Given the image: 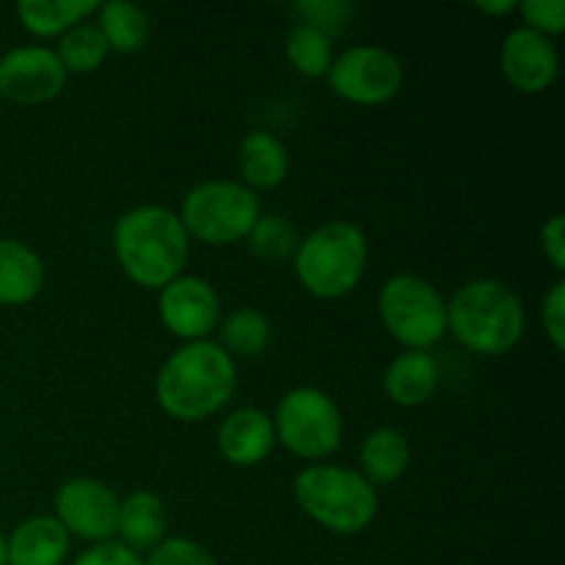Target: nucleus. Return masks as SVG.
Listing matches in <instances>:
<instances>
[{
	"label": "nucleus",
	"mask_w": 565,
	"mask_h": 565,
	"mask_svg": "<svg viewBox=\"0 0 565 565\" xmlns=\"http://www.w3.org/2000/svg\"><path fill=\"white\" fill-rule=\"evenodd\" d=\"M0 565H6V539L0 535Z\"/></svg>",
	"instance_id": "nucleus-34"
},
{
	"label": "nucleus",
	"mask_w": 565,
	"mask_h": 565,
	"mask_svg": "<svg viewBox=\"0 0 565 565\" xmlns=\"http://www.w3.org/2000/svg\"><path fill=\"white\" fill-rule=\"evenodd\" d=\"M237 169H241L246 188L268 191L285 182L290 171V154L287 147L268 130H252L237 149Z\"/></svg>",
	"instance_id": "nucleus-19"
},
{
	"label": "nucleus",
	"mask_w": 565,
	"mask_h": 565,
	"mask_svg": "<svg viewBox=\"0 0 565 565\" xmlns=\"http://www.w3.org/2000/svg\"><path fill=\"white\" fill-rule=\"evenodd\" d=\"M158 312L171 334L185 342H202L218 326L221 301L210 281L199 276H177L160 290Z\"/></svg>",
	"instance_id": "nucleus-12"
},
{
	"label": "nucleus",
	"mask_w": 565,
	"mask_h": 565,
	"mask_svg": "<svg viewBox=\"0 0 565 565\" xmlns=\"http://www.w3.org/2000/svg\"><path fill=\"white\" fill-rule=\"evenodd\" d=\"M237 390L235 359L215 342H185L158 373L154 395L169 417L196 423L232 401Z\"/></svg>",
	"instance_id": "nucleus-1"
},
{
	"label": "nucleus",
	"mask_w": 565,
	"mask_h": 565,
	"mask_svg": "<svg viewBox=\"0 0 565 565\" xmlns=\"http://www.w3.org/2000/svg\"><path fill=\"white\" fill-rule=\"evenodd\" d=\"M274 445V417L263 408H237L218 428V450L232 467H257L270 456Z\"/></svg>",
	"instance_id": "nucleus-14"
},
{
	"label": "nucleus",
	"mask_w": 565,
	"mask_h": 565,
	"mask_svg": "<svg viewBox=\"0 0 565 565\" xmlns=\"http://www.w3.org/2000/svg\"><path fill=\"white\" fill-rule=\"evenodd\" d=\"M99 33L108 42V50L116 53H138L149 39V17L147 11L130 0H108L97 6Z\"/></svg>",
	"instance_id": "nucleus-21"
},
{
	"label": "nucleus",
	"mask_w": 565,
	"mask_h": 565,
	"mask_svg": "<svg viewBox=\"0 0 565 565\" xmlns=\"http://www.w3.org/2000/svg\"><path fill=\"white\" fill-rule=\"evenodd\" d=\"M143 565H218L213 552L191 539H166L149 552Z\"/></svg>",
	"instance_id": "nucleus-28"
},
{
	"label": "nucleus",
	"mask_w": 565,
	"mask_h": 565,
	"mask_svg": "<svg viewBox=\"0 0 565 565\" xmlns=\"http://www.w3.org/2000/svg\"><path fill=\"white\" fill-rule=\"evenodd\" d=\"M475 9L483 11V14L505 17V14H513V11H519V3L516 0H478Z\"/></svg>",
	"instance_id": "nucleus-33"
},
{
	"label": "nucleus",
	"mask_w": 565,
	"mask_h": 565,
	"mask_svg": "<svg viewBox=\"0 0 565 565\" xmlns=\"http://www.w3.org/2000/svg\"><path fill=\"white\" fill-rule=\"evenodd\" d=\"M292 494L312 522L337 535L362 533L379 513V491L356 469L307 467L292 483Z\"/></svg>",
	"instance_id": "nucleus-4"
},
{
	"label": "nucleus",
	"mask_w": 565,
	"mask_h": 565,
	"mask_svg": "<svg viewBox=\"0 0 565 565\" xmlns=\"http://www.w3.org/2000/svg\"><path fill=\"white\" fill-rule=\"evenodd\" d=\"M274 428L285 450L307 461H320L340 447L345 425L329 392L318 386H296L276 406Z\"/></svg>",
	"instance_id": "nucleus-8"
},
{
	"label": "nucleus",
	"mask_w": 565,
	"mask_h": 565,
	"mask_svg": "<svg viewBox=\"0 0 565 565\" xmlns=\"http://www.w3.org/2000/svg\"><path fill=\"white\" fill-rule=\"evenodd\" d=\"M329 83L337 97L353 105H384L403 86V66L390 50L359 44L331 61Z\"/></svg>",
	"instance_id": "nucleus-9"
},
{
	"label": "nucleus",
	"mask_w": 565,
	"mask_h": 565,
	"mask_svg": "<svg viewBox=\"0 0 565 565\" xmlns=\"http://www.w3.org/2000/svg\"><path fill=\"white\" fill-rule=\"evenodd\" d=\"M66 72L55 50L42 44L14 47L0 58V99L17 105H42L58 97Z\"/></svg>",
	"instance_id": "nucleus-11"
},
{
	"label": "nucleus",
	"mask_w": 565,
	"mask_h": 565,
	"mask_svg": "<svg viewBox=\"0 0 565 565\" xmlns=\"http://www.w3.org/2000/svg\"><path fill=\"white\" fill-rule=\"evenodd\" d=\"M248 252L268 265L287 263L298 252V232L285 215H259L246 235Z\"/></svg>",
	"instance_id": "nucleus-25"
},
{
	"label": "nucleus",
	"mask_w": 565,
	"mask_h": 565,
	"mask_svg": "<svg viewBox=\"0 0 565 565\" xmlns=\"http://www.w3.org/2000/svg\"><path fill=\"white\" fill-rule=\"evenodd\" d=\"M108 42H105V36L99 33V28L94 25V22H77L75 28H70V31L61 36L58 50H55L66 75H70V72H75V75H88V72L99 70L103 61L108 58Z\"/></svg>",
	"instance_id": "nucleus-24"
},
{
	"label": "nucleus",
	"mask_w": 565,
	"mask_h": 565,
	"mask_svg": "<svg viewBox=\"0 0 565 565\" xmlns=\"http://www.w3.org/2000/svg\"><path fill=\"white\" fill-rule=\"evenodd\" d=\"M367 235L351 221H326L309 232L296 252V276L315 298L334 301L362 281L367 268Z\"/></svg>",
	"instance_id": "nucleus-5"
},
{
	"label": "nucleus",
	"mask_w": 565,
	"mask_h": 565,
	"mask_svg": "<svg viewBox=\"0 0 565 565\" xmlns=\"http://www.w3.org/2000/svg\"><path fill=\"white\" fill-rule=\"evenodd\" d=\"M412 461V445L397 428H375L359 447L362 475L373 486H390L406 475Z\"/></svg>",
	"instance_id": "nucleus-20"
},
{
	"label": "nucleus",
	"mask_w": 565,
	"mask_h": 565,
	"mask_svg": "<svg viewBox=\"0 0 565 565\" xmlns=\"http://www.w3.org/2000/svg\"><path fill=\"white\" fill-rule=\"evenodd\" d=\"M287 61L292 64V70L307 77L329 75L331 61H334L331 39L315 31V28L298 22L290 31V36H287Z\"/></svg>",
	"instance_id": "nucleus-26"
},
{
	"label": "nucleus",
	"mask_w": 565,
	"mask_h": 565,
	"mask_svg": "<svg viewBox=\"0 0 565 565\" xmlns=\"http://www.w3.org/2000/svg\"><path fill=\"white\" fill-rule=\"evenodd\" d=\"M524 323L522 298L497 279L467 281L447 303V331L480 356L511 353L522 342Z\"/></svg>",
	"instance_id": "nucleus-3"
},
{
	"label": "nucleus",
	"mask_w": 565,
	"mask_h": 565,
	"mask_svg": "<svg viewBox=\"0 0 565 565\" xmlns=\"http://www.w3.org/2000/svg\"><path fill=\"white\" fill-rule=\"evenodd\" d=\"M524 22L530 31L541 33V36H557L565 31V0H524L519 3Z\"/></svg>",
	"instance_id": "nucleus-29"
},
{
	"label": "nucleus",
	"mask_w": 565,
	"mask_h": 565,
	"mask_svg": "<svg viewBox=\"0 0 565 565\" xmlns=\"http://www.w3.org/2000/svg\"><path fill=\"white\" fill-rule=\"evenodd\" d=\"M114 252L121 270L136 285L163 290L169 281L182 276L191 257V237L180 215L158 204H147L116 221Z\"/></svg>",
	"instance_id": "nucleus-2"
},
{
	"label": "nucleus",
	"mask_w": 565,
	"mask_h": 565,
	"mask_svg": "<svg viewBox=\"0 0 565 565\" xmlns=\"http://www.w3.org/2000/svg\"><path fill=\"white\" fill-rule=\"evenodd\" d=\"M97 6L94 0H22L17 3V17L33 36H64L77 22H86Z\"/></svg>",
	"instance_id": "nucleus-22"
},
{
	"label": "nucleus",
	"mask_w": 565,
	"mask_h": 565,
	"mask_svg": "<svg viewBox=\"0 0 565 565\" xmlns=\"http://www.w3.org/2000/svg\"><path fill=\"white\" fill-rule=\"evenodd\" d=\"M116 533L121 535V544L127 550L152 552L160 541H166L169 533V511L166 502L152 491H136L119 502V522H116Z\"/></svg>",
	"instance_id": "nucleus-16"
},
{
	"label": "nucleus",
	"mask_w": 565,
	"mask_h": 565,
	"mask_svg": "<svg viewBox=\"0 0 565 565\" xmlns=\"http://www.w3.org/2000/svg\"><path fill=\"white\" fill-rule=\"evenodd\" d=\"M257 218V193L232 180L202 182L182 199L180 210V221L188 237H196L210 246H230V243L246 241Z\"/></svg>",
	"instance_id": "nucleus-7"
},
{
	"label": "nucleus",
	"mask_w": 565,
	"mask_h": 565,
	"mask_svg": "<svg viewBox=\"0 0 565 565\" xmlns=\"http://www.w3.org/2000/svg\"><path fill=\"white\" fill-rule=\"evenodd\" d=\"M296 11L301 14L303 25L334 39L337 33L345 31L356 6L348 3V0H301V3H296Z\"/></svg>",
	"instance_id": "nucleus-27"
},
{
	"label": "nucleus",
	"mask_w": 565,
	"mask_h": 565,
	"mask_svg": "<svg viewBox=\"0 0 565 565\" xmlns=\"http://www.w3.org/2000/svg\"><path fill=\"white\" fill-rule=\"evenodd\" d=\"M44 263L28 243L0 241V303L22 307L42 292Z\"/></svg>",
	"instance_id": "nucleus-18"
},
{
	"label": "nucleus",
	"mask_w": 565,
	"mask_h": 565,
	"mask_svg": "<svg viewBox=\"0 0 565 565\" xmlns=\"http://www.w3.org/2000/svg\"><path fill=\"white\" fill-rule=\"evenodd\" d=\"M502 75L508 77L516 92L541 94L557 81L561 70V55L552 39L530 31V28H516L505 36L500 53Z\"/></svg>",
	"instance_id": "nucleus-13"
},
{
	"label": "nucleus",
	"mask_w": 565,
	"mask_h": 565,
	"mask_svg": "<svg viewBox=\"0 0 565 565\" xmlns=\"http://www.w3.org/2000/svg\"><path fill=\"white\" fill-rule=\"evenodd\" d=\"M270 337H274V326H270L268 315L252 307L235 309L221 326V340H224L221 348L230 356H259L270 345Z\"/></svg>",
	"instance_id": "nucleus-23"
},
{
	"label": "nucleus",
	"mask_w": 565,
	"mask_h": 565,
	"mask_svg": "<svg viewBox=\"0 0 565 565\" xmlns=\"http://www.w3.org/2000/svg\"><path fill=\"white\" fill-rule=\"evenodd\" d=\"M70 552V533L55 516L25 519L6 541V565H61Z\"/></svg>",
	"instance_id": "nucleus-15"
},
{
	"label": "nucleus",
	"mask_w": 565,
	"mask_h": 565,
	"mask_svg": "<svg viewBox=\"0 0 565 565\" xmlns=\"http://www.w3.org/2000/svg\"><path fill=\"white\" fill-rule=\"evenodd\" d=\"M439 386V364L428 351H403L384 373V392L403 408L423 406Z\"/></svg>",
	"instance_id": "nucleus-17"
},
{
	"label": "nucleus",
	"mask_w": 565,
	"mask_h": 565,
	"mask_svg": "<svg viewBox=\"0 0 565 565\" xmlns=\"http://www.w3.org/2000/svg\"><path fill=\"white\" fill-rule=\"evenodd\" d=\"M379 318L406 351H428L447 334V301L423 276L397 274L384 281Z\"/></svg>",
	"instance_id": "nucleus-6"
},
{
	"label": "nucleus",
	"mask_w": 565,
	"mask_h": 565,
	"mask_svg": "<svg viewBox=\"0 0 565 565\" xmlns=\"http://www.w3.org/2000/svg\"><path fill=\"white\" fill-rule=\"evenodd\" d=\"M541 318H544V331L550 337L552 348L557 353L565 351V281H555L552 290L546 292L544 307H541Z\"/></svg>",
	"instance_id": "nucleus-30"
},
{
	"label": "nucleus",
	"mask_w": 565,
	"mask_h": 565,
	"mask_svg": "<svg viewBox=\"0 0 565 565\" xmlns=\"http://www.w3.org/2000/svg\"><path fill=\"white\" fill-rule=\"evenodd\" d=\"M72 565H143V561L125 544L105 541V544H94L92 550L83 552Z\"/></svg>",
	"instance_id": "nucleus-31"
},
{
	"label": "nucleus",
	"mask_w": 565,
	"mask_h": 565,
	"mask_svg": "<svg viewBox=\"0 0 565 565\" xmlns=\"http://www.w3.org/2000/svg\"><path fill=\"white\" fill-rule=\"evenodd\" d=\"M541 246L555 270H565V215L555 213L541 230Z\"/></svg>",
	"instance_id": "nucleus-32"
},
{
	"label": "nucleus",
	"mask_w": 565,
	"mask_h": 565,
	"mask_svg": "<svg viewBox=\"0 0 565 565\" xmlns=\"http://www.w3.org/2000/svg\"><path fill=\"white\" fill-rule=\"evenodd\" d=\"M55 519L75 539L105 544L116 535L119 497L97 478H72L55 494Z\"/></svg>",
	"instance_id": "nucleus-10"
}]
</instances>
